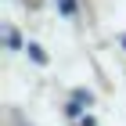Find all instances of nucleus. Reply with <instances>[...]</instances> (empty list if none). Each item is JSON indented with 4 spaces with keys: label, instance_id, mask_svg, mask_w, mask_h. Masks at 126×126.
I'll return each instance as SVG.
<instances>
[]
</instances>
